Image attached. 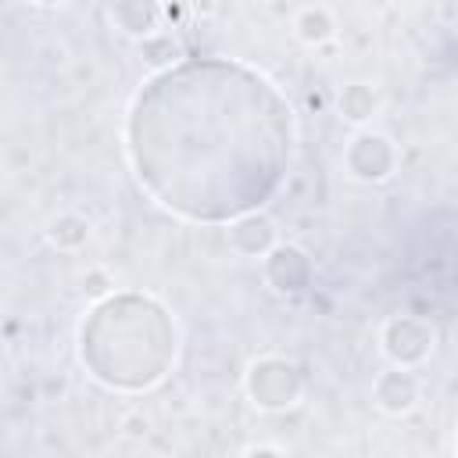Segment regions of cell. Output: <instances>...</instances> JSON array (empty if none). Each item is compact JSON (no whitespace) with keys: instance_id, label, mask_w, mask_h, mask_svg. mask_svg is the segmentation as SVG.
Segmentation results:
<instances>
[{"instance_id":"3","label":"cell","mask_w":458,"mask_h":458,"mask_svg":"<svg viewBox=\"0 0 458 458\" xmlns=\"http://www.w3.org/2000/svg\"><path fill=\"white\" fill-rule=\"evenodd\" d=\"M347 168L354 179H365V182H379L390 175L394 168V147L386 136L379 132H358L351 150H347Z\"/></svg>"},{"instance_id":"7","label":"cell","mask_w":458,"mask_h":458,"mask_svg":"<svg viewBox=\"0 0 458 458\" xmlns=\"http://www.w3.org/2000/svg\"><path fill=\"white\" fill-rule=\"evenodd\" d=\"M293 32H297L301 43L322 47L326 39L336 36V18H333V11L326 4H308V7H301L293 14Z\"/></svg>"},{"instance_id":"6","label":"cell","mask_w":458,"mask_h":458,"mask_svg":"<svg viewBox=\"0 0 458 458\" xmlns=\"http://www.w3.org/2000/svg\"><path fill=\"white\" fill-rule=\"evenodd\" d=\"M376 404L386 411V415H404L415 408L419 401V379L408 372V369H390L376 379Z\"/></svg>"},{"instance_id":"5","label":"cell","mask_w":458,"mask_h":458,"mask_svg":"<svg viewBox=\"0 0 458 458\" xmlns=\"http://www.w3.org/2000/svg\"><path fill=\"white\" fill-rule=\"evenodd\" d=\"M229 243H233V250H240L247 258H268L279 247L276 243V225L265 215H247V218L233 222L229 225Z\"/></svg>"},{"instance_id":"12","label":"cell","mask_w":458,"mask_h":458,"mask_svg":"<svg viewBox=\"0 0 458 458\" xmlns=\"http://www.w3.org/2000/svg\"><path fill=\"white\" fill-rule=\"evenodd\" d=\"M111 286H114V279H111L104 268H93V272H86V279H82V290H86L89 297H104Z\"/></svg>"},{"instance_id":"11","label":"cell","mask_w":458,"mask_h":458,"mask_svg":"<svg viewBox=\"0 0 458 458\" xmlns=\"http://www.w3.org/2000/svg\"><path fill=\"white\" fill-rule=\"evenodd\" d=\"M179 54H182V50H179V43H175L168 32H157V36H150V39L140 43V57H143L147 64H154V68L172 64Z\"/></svg>"},{"instance_id":"4","label":"cell","mask_w":458,"mask_h":458,"mask_svg":"<svg viewBox=\"0 0 458 458\" xmlns=\"http://www.w3.org/2000/svg\"><path fill=\"white\" fill-rule=\"evenodd\" d=\"M308 272H311V265H308L304 250H297V247H290V243H279V247L265 258V276H268V283H272L279 293L301 290V286L308 283Z\"/></svg>"},{"instance_id":"8","label":"cell","mask_w":458,"mask_h":458,"mask_svg":"<svg viewBox=\"0 0 458 458\" xmlns=\"http://www.w3.org/2000/svg\"><path fill=\"white\" fill-rule=\"evenodd\" d=\"M161 14L165 11L157 4H114L111 7V18L118 21V29L129 32V36H140V43L150 39V36H157Z\"/></svg>"},{"instance_id":"13","label":"cell","mask_w":458,"mask_h":458,"mask_svg":"<svg viewBox=\"0 0 458 458\" xmlns=\"http://www.w3.org/2000/svg\"><path fill=\"white\" fill-rule=\"evenodd\" d=\"M243 458H283V454H279L276 447H250Z\"/></svg>"},{"instance_id":"2","label":"cell","mask_w":458,"mask_h":458,"mask_svg":"<svg viewBox=\"0 0 458 458\" xmlns=\"http://www.w3.org/2000/svg\"><path fill=\"white\" fill-rule=\"evenodd\" d=\"M383 351L397 369H411L433 351V329L411 315H397L383 326Z\"/></svg>"},{"instance_id":"10","label":"cell","mask_w":458,"mask_h":458,"mask_svg":"<svg viewBox=\"0 0 458 458\" xmlns=\"http://www.w3.org/2000/svg\"><path fill=\"white\" fill-rule=\"evenodd\" d=\"M47 236H50L54 247H61V250H75V247L86 243L89 225H86V218H79V215H57V218L50 222V229H47Z\"/></svg>"},{"instance_id":"1","label":"cell","mask_w":458,"mask_h":458,"mask_svg":"<svg viewBox=\"0 0 458 458\" xmlns=\"http://www.w3.org/2000/svg\"><path fill=\"white\" fill-rule=\"evenodd\" d=\"M247 394L258 408L279 411L301 397V372L283 358H261L247 372Z\"/></svg>"},{"instance_id":"9","label":"cell","mask_w":458,"mask_h":458,"mask_svg":"<svg viewBox=\"0 0 458 458\" xmlns=\"http://www.w3.org/2000/svg\"><path fill=\"white\" fill-rule=\"evenodd\" d=\"M336 107H340V114H344L347 122H358V125H361V122L376 118V111H379V97H376L372 86H365V82H351V86H344Z\"/></svg>"}]
</instances>
